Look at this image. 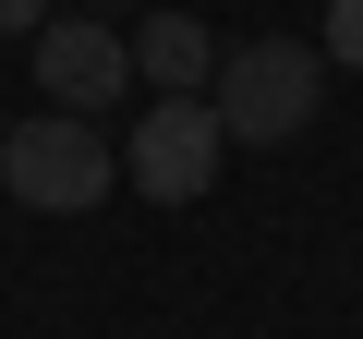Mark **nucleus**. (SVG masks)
<instances>
[{
    "instance_id": "39448f33",
    "label": "nucleus",
    "mask_w": 363,
    "mask_h": 339,
    "mask_svg": "<svg viewBox=\"0 0 363 339\" xmlns=\"http://www.w3.org/2000/svg\"><path fill=\"white\" fill-rule=\"evenodd\" d=\"M218 49H230V37H206L194 13H145V25H133V85H145V97H206V85H218Z\"/></svg>"
},
{
    "instance_id": "f03ea898",
    "label": "nucleus",
    "mask_w": 363,
    "mask_h": 339,
    "mask_svg": "<svg viewBox=\"0 0 363 339\" xmlns=\"http://www.w3.org/2000/svg\"><path fill=\"white\" fill-rule=\"evenodd\" d=\"M0 194L37 218H85L97 194H121V133H97L85 109H37L0 133Z\"/></svg>"
},
{
    "instance_id": "423d86ee",
    "label": "nucleus",
    "mask_w": 363,
    "mask_h": 339,
    "mask_svg": "<svg viewBox=\"0 0 363 339\" xmlns=\"http://www.w3.org/2000/svg\"><path fill=\"white\" fill-rule=\"evenodd\" d=\"M339 73H363V0H327V37H315Z\"/></svg>"
},
{
    "instance_id": "7ed1b4c3",
    "label": "nucleus",
    "mask_w": 363,
    "mask_h": 339,
    "mask_svg": "<svg viewBox=\"0 0 363 339\" xmlns=\"http://www.w3.org/2000/svg\"><path fill=\"white\" fill-rule=\"evenodd\" d=\"M218 170H230V133H218L206 97H145V121L121 133V182L145 206H194Z\"/></svg>"
},
{
    "instance_id": "20e7f679",
    "label": "nucleus",
    "mask_w": 363,
    "mask_h": 339,
    "mask_svg": "<svg viewBox=\"0 0 363 339\" xmlns=\"http://www.w3.org/2000/svg\"><path fill=\"white\" fill-rule=\"evenodd\" d=\"M25 61H37L49 109H85V121H97V109L133 85V37H121V25H97V13H49Z\"/></svg>"
},
{
    "instance_id": "f257e3e1",
    "label": "nucleus",
    "mask_w": 363,
    "mask_h": 339,
    "mask_svg": "<svg viewBox=\"0 0 363 339\" xmlns=\"http://www.w3.org/2000/svg\"><path fill=\"white\" fill-rule=\"evenodd\" d=\"M206 109H218L230 145H291V133L327 109V49H303V37H230Z\"/></svg>"
},
{
    "instance_id": "0eeeda50",
    "label": "nucleus",
    "mask_w": 363,
    "mask_h": 339,
    "mask_svg": "<svg viewBox=\"0 0 363 339\" xmlns=\"http://www.w3.org/2000/svg\"><path fill=\"white\" fill-rule=\"evenodd\" d=\"M49 25V0H0V37H37Z\"/></svg>"
}]
</instances>
